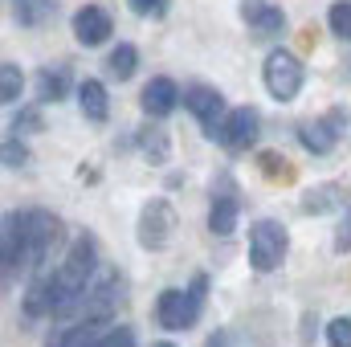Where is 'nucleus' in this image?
<instances>
[{
	"label": "nucleus",
	"instance_id": "nucleus-21",
	"mask_svg": "<svg viewBox=\"0 0 351 347\" xmlns=\"http://www.w3.org/2000/svg\"><path fill=\"white\" fill-rule=\"evenodd\" d=\"M327 25H331V33L339 41H351V0H335L327 8Z\"/></svg>",
	"mask_w": 351,
	"mask_h": 347
},
{
	"label": "nucleus",
	"instance_id": "nucleus-24",
	"mask_svg": "<svg viewBox=\"0 0 351 347\" xmlns=\"http://www.w3.org/2000/svg\"><path fill=\"white\" fill-rule=\"evenodd\" d=\"M135 16H164L168 12V0H127Z\"/></svg>",
	"mask_w": 351,
	"mask_h": 347
},
{
	"label": "nucleus",
	"instance_id": "nucleus-20",
	"mask_svg": "<svg viewBox=\"0 0 351 347\" xmlns=\"http://www.w3.org/2000/svg\"><path fill=\"white\" fill-rule=\"evenodd\" d=\"M21 86H25V78H21V70H16V62H4V66H0V102L12 106V102L21 98Z\"/></svg>",
	"mask_w": 351,
	"mask_h": 347
},
{
	"label": "nucleus",
	"instance_id": "nucleus-6",
	"mask_svg": "<svg viewBox=\"0 0 351 347\" xmlns=\"http://www.w3.org/2000/svg\"><path fill=\"white\" fill-rule=\"evenodd\" d=\"M172 225L176 213L168 200H147L143 213H139V246L143 250H164L172 241Z\"/></svg>",
	"mask_w": 351,
	"mask_h": 347
},
{
	"label": "nucleus",
	"instance_id": "nucleus-9",
	"mask_svg": "<svg viewBox=\"0 0 351 347\" xmlns=\"http://www.w3.org/2000/svg\"><path fill=\"white\" fill-rule=\"evenodd\" d=\"M184 106L200 119L204 135H213L221 127V119H225V98H221V90H213V86H188L184 90Z\"/></svg>",
	"mask_w": 351,
	"mask_h": 347
},
{
	"label": "nucleus",
	"instance_id": "nucleus-14",
	"mask_svg": "<svg viewBox=\"0 0 351 347\" xmlns=\"http://www.w3.org/2000/svg\"><path fill=\"white\" fill-rule=\"evenodd\" d=\"M237 213H241V200H237L233 192L213 196V204H208V229H213L217 237H229L233 225H237Z\"/></svg>",
	"mask_w": 351,
	"mask_h": 347
},
{
	"label": "nucleus",
	"instance_id": "nucleus-12",
	"mask_svg": "<svg viewBox=\"0 0 351 347\" xmlns=\"http://www.w3.org/2000/svg\"><path fill=\"white\" fill-rule=\"evenodd\" d=\"M180 86H176L172 78H152L147 86H143V115H152V119H168L176 106H180Z\"/></svg>",
	"mask_w": 351,
	"mask_h": 347
},
{
	"label": "nucleus",
	"instance_id": "nucleus-17",
	"mask_svg": "<svg viewBox=\"0 0 351 347\" xmlns=\"http://www.w3.org/2000/svg\"><path fill=\"white\" fill-rule=\"evenodd\" d=\"M8 4H12L16 25H25V29L45 25V21H49V12H53V0H8Z\"/></svg>",
	"mask_w": 351,
	"mask_h": 347
},
{
	"label": "nucleus",
	"instance_id": "nucleus-15",
	"mask_svg": "<svg viewBox=\"0 0 351 347\" xmlns=\"http://www.w3.org/2000/svg\"><path fill=\"white\" fill-rule=\"evenodd\" d=\"M74 94H78V106H82V115H86L90 123H106V115H110V98H106V86H102L98 78H86Z\"/></svg>",
	"mask_w": 351,
	"mask_h": 347
},
{
	"label": "nucleus",
	"instance_id": "nucleus-26",
	"mask_svg": "<svg viewBox=\"0 0 351 347\" xmlns=\"http://www.w3.org/2000/svg\"><path fill=\"white\" fill-rule=\"evenodd\" d=\"M12 127H16V131H41V115H37V110H16Z\"/></svg>",
	"mask_w": 351,
	"mask_h": 347
},
{
	"label": "nucleus",
	"instance_id": "nucleus-18",
	"mask_svg": "<svg viewBox=\"0 0 351 347\" xmlns=\"http://www.w3.org/2000/svg\"><path fill=\"white\" fill-rule=\"evenodd\" d=\"M339 204H343V196H339L335 184H319V188H311L306 200H302L306 213H327V208H339Z\"/></svg>",
	"mask_w": 351,
	"mask_h": 347
},
{
	"label": "nucleus",
	"instance_id": "nucleus-23",
	"mask_svg": "<svg viewBox=\"0 0 351 347\" xmlns=\"http://www.w3.org/2000/svg\"><path fill=\"white\" fill-rule=\"evenodd\" d=\"M327 344L331 347H351V315H339L327 323Z\"/></svg>",
	"mask_w": 351,
	"mask_h": 347
},
{
	"label": "nucleus",
	"instance_id": "nucleus-25",
	"mask_svg": "<svg viewBox=\"0 0 351 347\" xmlns=\"http://www.w3.org/2000/svg\"><path fill=\"white\" fill-rule=\"evenodd\" d=\"M98 347H135V331H131V327H114V331L102 335Z\"/></svg>",
	"mask_w": 351,
	"mask_h": 347
},
{
	"label": "nucleus",
	"instance_id": "nucleus-8",
	"mask_svg": "<svg viewBox=\"0 0 351 347\" xmlns=\"http://www.w3.org/2000/svg\"><path fill=\"white\" fill-rule=\"evenodd\" d=\"M339 127H343V110H327L323 119L298 127V143L306 152H315V156H327L335 147V139H339Z\"/></svg>",
	"mask_w": 351,
	"mask_h": 347
},
{
	"label": "nucleus",
	"instance_id": "nucleus-1",
	"mask_svg": "<svg viewBox=\"0 0 351 347\" xmlns=\"http://www.w3.org/2000/svg\"><path fill=\"white\" fill-rule=\"evenodd\" d=\"M94 265H98L94 237L82 233V237L70 246V254H66V261H62V270H53V274H58V294H62V311H58V315H74V307L82 302L90 278H94Z\"/></svg>",
	"mask_w": 351,
	"mask_h": 347
},
{
	"label": "nucleus",
	"instance_id": "nucleus-27",
	"mask_svg": "<svg viewBox=\"0 0 351 347\" xmlns=\"http://www.w3.org/2000/svg\"><path fill=\"white\" fill-rule=\"evenodd\" d=\"M4 164H8V168H21V164H25V147H21L16 139L4 143Z\"/></svg>",
	"mask_w": 351,
	"mask_h": 347
},
{
	"label": "nucleus",
	"instance_id": "nucleus-29",
	"mask_svg": "<svg viewBox=\"0 0 351 347\" xmlns=\"http://www.w3.org/2000/svg\"><path fill=\"white\" fill-rule=\"evenodd\" d=\"M229 344V335H217V339H208V347H225Z\"/></svg>",
	"mask_w": 351,
	"mask_h": 347
},
{
	"label": "nucleus",
	"instance_id": "nucleus-2",
	"mask_svg": "<svg viewBox=\"0 0 351 347\" xmlns=\"http://www.w3.org/2000/svg\"><path fill=\"white\" fill-rule=\"evenodd\" d=\"M204 290H208L204 274H196L188 290H164L160 302H156L160 327H168V331H192L200 323V311H204Z\"/></svg>",
	"mask_w": 351,
	"mask_h": 347
},
{
	"label": "nucleus",
	"instance_id": "nucleus-22",
	"mask_svg": "<svg viewBox=\"0 0 351 347\" xmlns=\"http://www.w3.org/2000/svg\"><path fill=\"white\" fill-rule=\"evenodd\" d=\"M139 143H143V152H147V160H152V164H164V160H168V139H164V131H160V127H147Z\"/></svg>",
	"mask_w": 351,
	"mask_h": 347
},
{
	"label": "nucleus",
	"instance_id": "nucleus-10",
	"mask_svg": "<svg viewBox=\"0 0 351 347\" xmlns=\"http://www.w3.org/2000/svg\"><path fill=\"white\" fill-rule=\"evenodd\" d=\"M25 233H29V270H37L58 237V221L45 208H33V213H25Z\"/></svg>",
	"mask_w": 351,
	"mask_h": 347
},
{
	"label": "nucleus",
	"instance_id": "nucleus-5",
	"mask_svg": "<svg viewBox=\"0 0 351 347\" xmlns=\"http://www.w3.org/2000/svg\"><path fill=\"white\" fill-rule=\"evenodd\" d=\"M258 135H262V115H258L254 106H237V110H229V115L221 119V127H217L208 139L225 143L229 152H245V147L258 143Z\"/></svg>",
	"mask_w": 351,
	"mask_h": 347
},
{
	"label": "nucleus",
	"instance_id": "nucleus-19",
	"mask_svg": "<svg viewBox=\"0 0 351 347\" xmlns=\"http://www.w3.org/2000/svg\"><path fill=\"white\" fill-rule=\"evenodd\" d=\"M66 70H41L37 74V94H41V102H58V98H66Z\"/></svg>",
	"mask_w": 351,
	"mask_h": 347
},
{
	"label": "nucleus",
	"instance_id": "nucleus-4",
	"mask_svg": "<svg viewBox=\"0 0 351 347\" xmlns=\"http://www.w3.org/2000/svg\"><path fill=\"white\" fill-rule=\"evenodd\" d=\"M286 250H290V237H286V225L278 221H258L250 229V265L258 274H269L286 261Z\"/></svg>",
	"mask_w": 351,
	"mask_h": 347
},
{
	"label": "nucleus",
	"instance_id": "nucleus-28",
	"mask_svg": "<svg viewBox=\"0 0 351 347\" xmlns=\"http://www.w3.org/2000/svg\"><path fill=\"white\" fill-rule=\"evenodd\" d=\"M339 250H351V208L343 204V225H339V237H335Z\"/></svg>",
	"mask_w": 351,
	"mask_h": 347
},
{
	"label": "nucleus",
	"instance_id": "nucleus-16",
	"mask_svg": "<svg viewBox=\"0 0 351 347\" xmlns=\"http://www.w3.org/2000/svg\"><path fill=\"white\" fill-rule=\"evenodd\" d=\"M135 62H139V49H135L131 41H123V45L110 49V58H106V74H110L114 82H127V78L135 74Z\"/></svg>",
	"mask_w": 351,
	"mask_h": 347
},
{
	"label": "nucleus",
	"instance_id": "nucleus-7",
	"mask_svg": "<svg viewBox=\"0 0 351 347\" xmlns=\"http://www.w3.org/2000/svg\"><path fill=\"white\" fill-rule=\"evenodd\" d=\"M4 278L25 274L29 270V233H25V213H8L4 217Z\"/></svg>",
	"mask_w": 351,
	"mask_h": 347
},
{
	"label": "nucleus",
	"instance_id": "nucleus-30",
	"mask_svg": "<svg viewBox=\"0 0 351 347\" xmlns=\"http://www.w3.org/2000/svg\"><path fill=\"white\" fill-rule=\"evenodd\" d=\"M156 347H172V344H156Z\"/></svg>",
	"mask_w": 351,
	"mask_h": 347
},
{
	"label": "nucleus",
	"instance_id": "nucleus-3",
	"mask_svg": "<svg viewBox=\"0 0 351 347\" xmlns=\"http://www.w3.org/2000/svg\"><path fill=\"white\" fill-rule=\"evenodd\" d=\"M262 78H265V90H269L274 102H294L302 82H306V70H302V62L290 49H274L262 66Z\"/></svg>",
	"mask_w": 351,
	"mask_h": 347
},
{
	"label": "nucleus",
	"instance_id": "nucleus-11",
	"mask_svg": "<svg viewBox=\"0 0 351 347\" xmlns=\"http://www.w3.org/2000/svg\"><path fill=\"white\" fill-rule=\"evenodd\" d=\"M110 12L106 8H98V4H82L78 12H74V37H78V45H102L106 37H110Z\"/></svg>",
	"mask_w": 351,
	"mask_h": 347
},
{
	"label": "nucleus",
	"instance_id": "nucleus-13",
	"mask_svg": "<svg viewBox=\"0 0 351 347\" xmlns=\"http://www.w3.org/2000/svg\"><path fill=\"white\" fill-rule=\"evenodd\" d=\"M241 16L250 21V29H254L258 37L282 33V25H286V12H282L278 4H269V0H241Z\"/></svg>",
	"mask_w": 351,
	"mask_h": 347
}]
</instances>
